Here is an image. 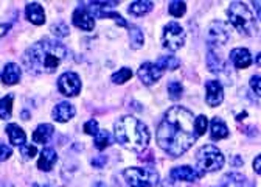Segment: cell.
Masks as SVG:
<instances>
[{"mask_svg":"<svg viewBox=\"0 0 261 187\" xmlns=\"http://www.w3.org/2000/svg\"><path fill=\"white\" fill-rule=\"evenodd\" d=\"M159 147L173 158L182 156L196 141L193 112L184 106H173L163 115L155 133Z\"/></svg>","mask_w":261,"mask_h":187,"instance_id":"6da1fadb","label":"cell"},{"mask_svg":"<svg viewBox=\"0 0 261 187\" xmlns=\"http://www.w3.org/2000/svg\"><path fill=\"white\" fill-rule=\"evenodd\" d=\"M67 58V49L56 39L44 38L28 47L22 56L25 69L33 75L53 74Z\"/></svg>","mask_w":261,"mask_h":187,"instance_id":"7a4b0ae2","label":"cell"},{"mask_svg":"<svg viewBox=\"0 0 261 187\" xmlns=\"http://www.w3.org/2000/svg\"><path fill=\"white\" fill-rule=\"evenodd\" d=\"M115 139L120 145L133 151H143L149 144L148 127L133 115H124L114 125Z\"/></svg>","mask_w":261,"mask_h":187,"instance_id":"3957f363","label":"cell"},{"mask_svg":"<svg viewBox=\"0 0 261 187\" xmlns=\"http://www.w3.org/2000/svg\"><path fill=\"white\" fill-rule=\"evenodd\" d=\"M227 16L230 24L244 36H252L256 33V22L252 10L243 2H233L227 8Z\"/></svg>","mask_w":261,"mask_h":187,"instance_id":"277c9868","label":"cell"},{"mask_svg":"<svg viewBox=\"0 0 261 187\" xmlns=\"http://www.w3.org/2000/svg\"><path fill=\"white\" fill-rule=\"evenodd\" d=\"M123 176L129 187H155L159 184V173L152 169L129 167L123 172Z\"/></svg>","mask_w":261,"mask_h":187,"instance_id":"5b68a950","label":"cell"},{"mask_svg":"<svg viewBox=\"0 0 261 187\" xmlns=\"http://www.w3.org/2000/svg\"><path fill=\"white\" fill-rule=\"evenodd\" d=\"M196 161H198V167L202 173L216 172L224 166V156L215 145H205L196 154Z\"/></svg>","mask_w":261,"mask_h":187,"instance_id":"8992f818","label":"cell"},{"mask_svg":"<svg viewBox=\"0 0 261 187\" xmlns=\"http://www.w3.org/2000/svg\"><path fill=\"white\" fill-rule=\"evenodd\" d=\"M162 42H163V47L171 52L182 49L185 44V31L180 27V24L170 22L168 25H165V28H163Z\"/></svg>","mask_w":261,"mask_h":187,"instance_id":"52a82bcc","label":"cell"},{"mask_svg":"<svg viewBox=\"0 0 261 187\" xmlns=\"http://www.w3.org/2000/svg\"><path fill=\"white\" fill-rule=\"evenodd\" d=\"M58 89L65 97H75L81 90V80L75 72H65L58 80Z\"/></svg>","mask_w":261,"mask_h":187,"instance_id":"ba28073f","label":"cell"},{"mask_svg":"<svg viewBox=\"0 0 261 187\" xmlns=\"http://www.w3.org/2000/svg\"><path fill=\"white\" fill-rule=\"evenodd\" d=\"M230 39V30L224 22L215 20L207 30V41L210 45H224Z\"/></svg>","mask_w":261,"mask_h":187,"instance_id":"9c48e42d","label":"cell"},{"mask_svg":"<svg viewBox=\"0 0 261 187\" xmlns=\"http://www.w3.org/2000/svg\"><path fill=\"white\" fill-rule=\"evenodd\" d=\"M137 75L143 84L151 86V84L157 83V80H160V77L163 75V71L155 64V62H145V64L140 66Z\"/></svg>","mask_w":261,"mask_h":187,"instance_id":"30bf717a","label":"cell"},{"mask_svg":"<svg viewBox=\"0 0 261 187\" xmlns=\"http://www.w3.org/2000/svg\"><path fill=\"white\" fill-rule=\"evenodd\" d=\"M205 90H207V96H205V102L208 106L215 108L219 106L224 100V89L222 84L216 80H210L205 83Z\"/></svg>","mask_w":261,"mask_h":187,"instance_id":"8fae6325","label":"cell"},{"mask_svg":"<svg viewBox=\"0 0 261 187\" xmlns=\"http://www.w3.org/2000/svg\"><path fill=\"white\" fill-rule=\"evenodd\" d=\"M170 176L174 181H187V182H194L198 181L202 176V172H198L196 169L190 167V166H180L176 167L170 172Z\"/></svg>","mask_w":261,"mask_h":187,"instance_id":"7c38bea8","label":"cell"},{"mask_svg":"<svg viewBox=\"0 0 261 187\" xmlns=\"http://www.w3.org/2000/svg\"><path fill=\"white\" fill-rule=\"evenodd\" d=\"M230 61H232V64L237 67V69H246L252 64V55L247 49H233L230 52Z\"/></svg>","mask_w":261,"mask_h":187,"instance_id":"4fadbf2b","label":"cell"},{"mask_svg":"<svg viewBox=\"0 0 261 187\" xmlns=\"http://www.w3.org/2000/svg\"><path fill=\"white\" fill-rule=\"evenodd\" d=\"M75 106L69 102H61L53 108V119L59 123H65L75 115Z\"/></svg>","mask_w":261,"mask_h":187,"instance_id":"5bb4252c","label":"cell"},{"mask_svg":"<svg viewBox=\"0 0 261 187\" xmlns=\"http://www.w3.org/2000/svg\"><path fill=\"white\" fill-rule=\"evenodd\" d=\"M73 25L84 30V31H92L95 28V19L84 10V8H78L75 10L73 16H72Z\"/></svg>","mask_w":261,"mask_h":187,"instance_id":"9a60e30c","label":"cell"},{"mask_svg":"<svg viewBox=\"0 0 261 187\" xmlns=\"http://www.w3.org/2000/svg\"><path fill=\"white\" fill-rule=\"evenodd\" d=\"M56 161H58V153L53 148L47 147L41 151V156L38 159V169L41 172H50L56 164Z\"/></svg>","mask_w":261,"mask_h":187,"instance_id":"2e32d148","label":"cell"},{"mask_svg":"<svg viewBox=\"0 0 261 187\" xmlns=\"http://www.w3.org/2000/svg\"><path fill=\"white\" fill-rule=\"evenodd\" d=\"M25 14H27V19L31 22V24H35V25H42L45 22V13H44V8L36 4V2H33V4H28L27 8H25Z\"/></svg>","mask_w":261,"mask_h":187,"instance_id":"e0dca14e","label":"cell"},{"mask_svg":"<svg viewBox=\"0 0 261 187\" xmlns=\"http://www.w3.org/2000/svg\"><path fill=\"white\" fill-rule=\"evenodd\" d=\"M7 134H8V139H10V144L16 145V147H22L25 145L27 142V134L25 131L19 127V125L16 123H10L7 125Z\"/></svg>","mask_w":261,"mask_h":187,"instance_id":"ac0fdd59","label":"cell"},{"mask_svg":"<svg viewBox=\"0 0 261 187\" xmlns=\"http://www.w3.org/2000/svg\"><path fill=\"white\" fill-rule=\"evenodd\" d=\"M20 75H22V71H20V67L16 64V62H8V64L5 66V69H4V72H2V81L7 86H13L16 83H19Z\"/></svg>","mask_w":261,"mask_h":187,"instance_id":"d6986e66","label":"cell"},{"mask_svg":"<svg viewBox=\"0 0 261 187\" xmlns=\"http://www.w3.org/2000/svg\"><path fill=\"white\" fill-rule=\"evenodd\" d=\"M227 136H228V128L224 123V120L219 117L212 119V122H210V137L213 141H221V139H225Z\"/></svg>","mask_w":261,"mask_h":187,"instance_id":"ffe728a7","label":"cell"},{"mask_svg":"<svg viewBox=\"0 0 261 187\" xmlns=\"http://www.w3.org/2000/svg\"><path fill=\"white\" fill-rule=\"evenodd\" d=\"M53 133H55L53 125L42 123V125H39V127L35 130V133H33V141H35V144H42L44 145V144H47L50 141Z\"/></svg>","mask_w":261,"mask_h":187,"instance_id":"44dd1931","label":"cell"},{"mask_svg":"<svg viewBox=\"0 0 261 187\" xmlns=\"http://www.w3.org/2000/svg\"><path fill=\"white\" fill-rule=\"evenodd\" d=\"M152 7L154 4L148 2V0H137V2H133L129 5L127 11L134 16H143V14H148L152 10Z\"/></svg>","mask_w":261,"mask_h":187,"instance_id":"7402d4cb","label":"cell"},{"mask_svg":"<svg viewBox=\"0 0 261 187\" xmlns=\"http://www.w3.org/2000/svg\"><path fill=\"white\" fill-rule=\"evenodd\" d=\"M129 41H130V47L134 50L140 49L145 42V38H143V33L139 27H129Z\"/></svg>","mask_w":261,"mask_h":187,"instance_id":"603a6c76","label":"cell"},{"mask_svg":"<svg viewBox=\"0 0 261 187\" xmlns=\"http://www.w3.org/2000/svg\"><path fill=\"white\" fill-rule=\"evenodd\" d=\"M112 144V136H111V133L108 131V130H100L96 133V136H95V147H96V150H105V148H108L109 145Z\"/></svg>","mask_w":261,"mask_h":187,"instance_id":"cb8c5ba5","label":"cell"},{"mask_svg":"<svg viewBox=\"0 0 261 187\" xmlns=\"http://www.w3.org/2000/svg\"><path fill=\"white\" fill-rule=\"evenodd\" d=\"M155 64L165 72V71H174L180 66V61L176 56H162Z\"/></svg>","mask_w":261,"mask_h":187,"instance_id":"d4e9b609","label":"cell"},{"mask_svg":"<svg viewBox=\"0 0 261 187\" xmlns=\"http://www.w3.org/2000/svg\"><path fill=\"white\" fill-rule=\"evenodd\" d=\"M207 66H208L210 72H213V74H219V72H222V69H225L222 59L219 56H216L213 50H210L207 55Z\"/></svg>","mask_w":261,"mask_h":187,"instance_id":"484cf974","label":"cell"},{"mask_svg":"<svg viewBox=\"0 0 261 187\" xmlns=\"http://www.w3.org/2000/svg\"><path fill=\"white\" fill-rule=\"evenodd\" d=\"M13 96H7L0 100V119L8 120L13 114Z\"/></svg>","mask_w":261,"mask_h":187,"instance_id":"4316f807","label":"cell"},{"mask_svg":"<svg viewBox=\"0 0 261 187\" xmlns=\"http://www.w3.org/2000/svg\"><path fill=\"white\" fill-rule=\"evenodd\" d=\"M182 92H184V87H182L180 81L173 80V81L168 83V96H170L171 100H174V102L179 100L182 97Z\"/></svg>","mask_w":261,"mask_h":187,"instance_id":"83f0119b","label":"cell"},{"mask_svg":"<svg viewBox=\"0 0 261 187\" xmlns=\"http://www.w3.org/2000/svg\"><path fill=\"white\" fill-rule=\"evenodd\" d=\"M130 78H133V71L127 69V67H123V69H120L118 72H115L112 75V81L115 84H123V83L129 81Z\"/></svg>","mask_w":261,"mask_h":187,"instance_id":"f1b7e54d","label":"cell"},{"mask_svg":"<svg viewBox=\"0 0 261 187\" xmlns=\"http://www.w3.org/2000/svg\"><path fill=\"white\" fill-rule=\"evenodd\" d=\"M168 11H170V14H171L173 17H180V16L185 14L187 5H185V2H180V0H174V2L170 4Z\"/></svg>","mask_w":261,"mask_h":187,"instance_id":"f546056e","label":"cell"},{"mask_svg":"<svg viewBox=\"0 0 261 187\" xmlns=\"http://www.w3.org/2000/svg\"><path fill=\"white\" fill-rule=\"evenodd\" d=\"M207 127H208V119L205 115H198V117L194 119V131H196V136H202L207 131Z\"/></svg>","mask_w":261,"mask_h":187,"instance_id":"4dcf8cb0","label":"cell"},{"mask_svg":"<svg viewBox=\"0 0 261 187\" xmlns=\"http://www.w3.org/2000/svg\"><path fill=\"white\" fill-rule=\"evenodd\" d=\"M36 153H38L36 147H35V145H31V144H25V145L20 147V154L23 156V159H25V161L33 159V158L36 156Z\"/></svg>","mask_w":261,"mask_h":187,"instance_id":"1f68e13d","label":"cell"},{"mask_svg":"<svg viewBox=\"0 0 261 187\" xmlns=\"http://www.w3.org/2000/svg\"><path fill=\"white\" fill-rule=\"evenodd\" d=\"M50 30H51V33L56 35L58 38H64V36H67V35H69V27L65 25V24H62V22L53 24Z\"/></svg>","mask_w":261,"mask_h":187,"instance_id":"d6a6232c","label":"cell"},{"mask_svg":"<svg viewBox=\"0 0 261 187\" xmlns=\"http://www.w3.org/2000/svg\"><path fill=\"white\" fill-rule=\"evenodd\" d=\"M98 131H100V130H98V122H96V120L92 119V120H89V122L84 123V133H86V134L95 137Z\"/></svg>","mask_w":261,"mask_h":187,"instance_id":"836d02e7","label":"cell"},{"mask_svg":"<svg viewBox=\"0 0 261 187\" xmlns=\"http://www.w3.org/2000/svg\"><path fill=\"white\" fill-rule=\"evenodd\" d=\"M250 87H252V90L256 94L258 97H261V77L253 75V77L250 78Z\"/></svg>","mask_w":261,"mask_h":187,"instance_id":"e575fe53","label":"cell"},{"mask_svg":"<svg viewBox=\"0 0 261 187\" xmlns=\"http://www.w3.org/2000/svg\"><path fill=\"white\" fill-rule=\"evenodd\" d=\"M11 154H13L11 147H8V145H5V144L0 142V161H7V159H10V156H11Z\"/></svg>","mask_w":261,"mask_h":187,"instance_id":"d590c367","label":"cell"},{"mask_svg":"<svg viewBox=\"0 0 261 187\" xmlns=\"http://www.w3.org/2000/svg\"><path fill=\"white\" fill-rule=\"evenodd\" d=\"M106 162H108V158H106V156H103V154L96 156V158L92 159V166H93L95 169H103V167L106 166Z\"/></svg>","mask_w":261,"mask_h":187,"instance_id":"8d00e7d4","label":"cell"},{"mask_svg":"<svg viewBox=\"0 0 261 187\" xmlns=\"http://www.w3.org/2000/svg\"><path fill=\"white\" fill-rule=\"evenodd\" d=\"M253 170H255L258 175H261V154L256 156L255 161H253Z\"/></svg>","mask_w":261,"mask_h":187,"instance_id":"74e56055","label":"cell"},{"mask_svg":"<svg viewBox=\"0 0 261 187\" xmlns=\"http://www.w3.org/2000/svg\"><path fill=\"white\" fill-rule=\"evenodd\" d=\"M10 24H0V38L5 36L8 33V30H10Z\"/></svg>","mask_w":261,"mask_h":187,"instance_id":"f35d334b","label":"cell"},{"mask_svg":"<svg viewBox=\"0 0 261 187\" xmlns=\"http://www.w3.org/2000/svg\"><path fill=\"white\" fill-rule=\"evenodd\" d=\"M252 5H253V10L256 13V17L261 20V2H252Z\"/></svg>","mask_w":261,"mask_h":187,"instance_id":"ab89813d","label":"cell"},{"mask_svg":"<svg viewBox=\"0 0 261 187\" xmlns=\"http://www.w3.org/2000/svg\"><path fill=\"white\" fill-rule=\"evenodd\" d=\"M256 64L261 67V53H258V56H256Z\"/></svg>","mask_w":261,"mask_h":187,"instance_id":"60d3db41","label":"cell"},{"mask_svg":"<svg viewBox=\"0 0 261 187\" xmlns=\"http://www.w3.org/2000/svg\"><path fill=\"white\" fill-rule=\"evenodd\" d=\"M95 187H106V185L103 182H98V184H95Z\"/></svg>","mask_w":261,"mask_h":187,"instance_id":"b9f144b4","label":"cell"},{"mask_svg":"<svg viewBox=\"0 0 261 187\" xmlns=\"http://www.w3.org/2000/svg\"><path fill=\"white\" fill-rule=\"evenodd\" d=\"M0 187H11V185H0Z\"/></svg>","mask_w":261,"mask_h":187,"instance_id":"7bdbcfd3","label":"cell"}]
</instances>
